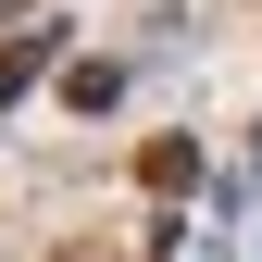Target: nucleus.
<instances>
[{
	"label": "nucleus",
	"instance_id": "nucleus-1",
	"mask_svg": "<svg viewBox=\"0 0 262 262\" xmlns=\"http://www.w3.org/2000/svg\"><path fill=\"white\" fill-rule=\"evenodd\" d=\"M138 175L162 187V200H175V187H187V175H200V150H187V138H150V162H138Z\"/></svg>",
	"mask_w": 262,
	"mask_h": 262
}]
</instances>
